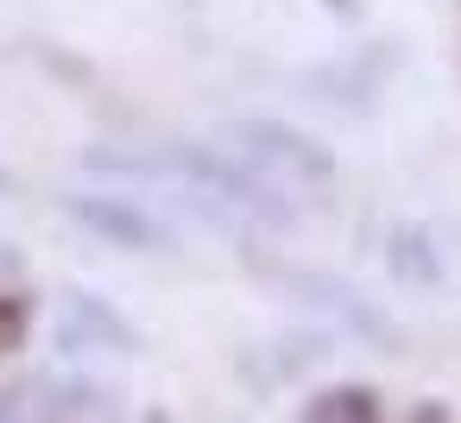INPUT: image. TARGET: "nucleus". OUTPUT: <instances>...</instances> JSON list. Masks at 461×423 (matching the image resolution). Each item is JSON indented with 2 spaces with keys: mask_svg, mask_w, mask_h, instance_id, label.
Here are the masks:
<instances>
[{
  "mask_svg": "<svg viewBox=\"0 0 461 423\" xmlns=\"http://www.w3.org/2000/svg\"><path fill=\"white\" fill-rule=\"evenodd\" d=\"M228 133H234L240 165H253V177L272 196H303V190H329L335 184V158L310 133H297L285 121H234Z\"/></svg>",
  "mask_w": 461,
  "mask_h": 423,
  "instance_id": "1",
  "label": "nucleus"
},
{
  "mask_svg": "<svg viewBox=\"0 0 461 423\" xmlns=\"http://www.w3.org/2000/svg\"><path fill=\"white\" fill-rule=\"evenodd\" d=\"M70 215L83 221V228H95V234H108L114 247H171V234L146 215V209H133V202H121V196H70Z\"/></svg>",
  "mask_w": 461,
  "mask_h": 423,
  "instance_id": "2",
  "label": "nucleus"
}]
</instances>
